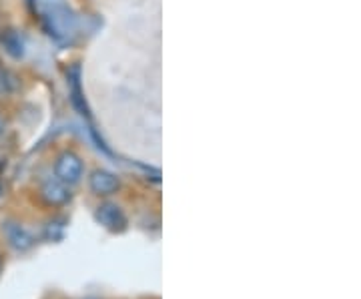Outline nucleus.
<instances>
[{
    "label": "nucleus",
    "mask_w": 361,
    "mask_h": 299,
    "mask_svg": "<svg viewBox=\"0 0 361 299\" xmlns=\"http://www.w3.org/2000/svg\"><path fill=\"white\" fill-rule=\"evenodd\" d=\"M2 233L6 237L8 245L12 249H17V251H28L35 245L32 235L22 227L21 223H17V221H4L2 223Z\"/></svg>",
    "instance_id": "obj_5"
},
{
    "label": "nucleus",
    "mask_w": 361,
    "mask_h": 299,
    "mask_svg": "<svg viewBox=\"0 0 361 299\" xmlns=\"http://www.w3.org/2000/svg\"><path fill=\"white\" fill-rule=\"evenodd\" d=\"M0 43L12 59H21L24 55V41H22L21 32L14 30V28H2L0 30Z\"/></svg>",
    "instance_id": "obj_7"
},
{
    "label": "nucleus",
    "mask_w": 361,
    "mask_h": 299,
    "mask_svg": "<svg viewBox=\"0 0 361 299\" xmlns=\"http://www.w3.org/2000/svg\"><path fill=\"white\" fill-rule=\"evenodd\" d=\"M6 127H8V123H6V117H4V113L0 110V137L6 133Z\"/></svg>",
    "instance_id": "obj_10"
},
{
    "label": "nucleus",
    "mask_w": 361,
    "mask_h": 299,
    "mask_svg": "<svg viewBox=\"0 0 361 299\" xmlns=\"http://www.w3.org/2000/svg\"><path fill=\"white\" fill-rule=\"evenodd\" d=\"M88 187L99 197H108V195L119 191L121 181L115 173L106 171V169H95L88 177Z\"/></svg>",
    "instance_id": "obj_4"
},
{
    "label": "nucleus",
    "mask_w": 361,
    "mask_h": 299,
    "mask_svg": "<svg viewBox=\"0 0 361 299\" xmlns=\"http://www.w3.org/2000/svg\"><path fill=\"white\" fill-rule=\"evenodd\" d=\"M55 177L59 181H63L64 185L79 183L83 177V159L72 151L61 153L55 161Z\"/></svg>",
    "instance_id": "obj_2"
},
{
    "label": "nucleus",
    "mask_w": 361,
    "mask_h": 299,
    "mask_svg": "<svg viewBox=\"0 0 361 299\" xmlns=\"http://www.w3.org/2000/svg\"><path fill=\"white\" fill-rule=\"evenodd\" d=\"M19 86H21L19 77H17L12 70L0 66V99H2V97H10V95H14V93L19 90Z\"/></svg>",
    "instance_id": "obj_9"
},
{
    "label": "nucleus",
    "mask_w": 361,
    "mask_h": 299,
    "mask_svg": "<svg viewBox=\"0 0 361 299\" xmlns=\"http://www.w3.org/2000/svg\"><path fill=\"white\" fill-rule=\"evenodd\" d=\"M68 83H70V101L75 108L83 115V117H88V107H86L85 97H83V90H81V83H79V68L75 66L68 75Z\"/></svg>",
    "instance_id": "obj_8"
},
{
    "label": "nucleus",
    "mask_w": 361,
    "mask_h": 299,
    "mask_svg": "<svg viewBox=\"0 0 361 299\" xmlns=\"http://www.w3.org/2000/svg\"><path fill=\"white\" fill-rule=\"evenodd\" d=\"M66 187L68 185H64L63 181H59V179H48V181H44L43 187H41V195H43V199L48 205L59 207V205H64L70 199V193H68Z\"/></svg>",
    "instance_id": "obj_6"
},
{
    "label": "nucleus",
    "mask_w": 361,
    "mask_h": 299,
    "mask_svg": "<svg viewBox=\"0 0 361 299\" xmlns=\"http://www.w3.org/2000/svg\"><path fill=\"white\" fill-rule=\"evenodd\" d=\"M95 219L108 229L110 233H123L127 229L128 221L127 215L123 213V209L115 203H103L99 205L97 213H95Z\"/></svg>",
    "instance_id": "obj_3"
},
{
    "label": "nucleus",
    "mask_w": 361,
    "mask_h": 299,
    "mask_svg": "<svg viewBox=\"0 0 361 299\" xmlns=\"http://www.w3.org/2000/svg\"><path fill=\"white\" fill-rule=\"evenodd\" d=\"M39 19L46 28L48 37L63 43L75 32V17L63 0H35Z\"/></svg>",
    "instance_id": "obj_1"
},
{
    "label": "nucleus",
    "mask_w": 361,
    "mask_h": 299,
    "mask_svg": "<svg viewBox=\"0 0 361 299\" xmlns=\"http://www.w3.org/2000/svg\"><path fill=\"white\" fill-rule=\"evenodd\" d=\"M2 265H4V259H2V251H0V273H2Z\"/></svg>",
    "instance_id": "obj_11"
}]
</instances>
